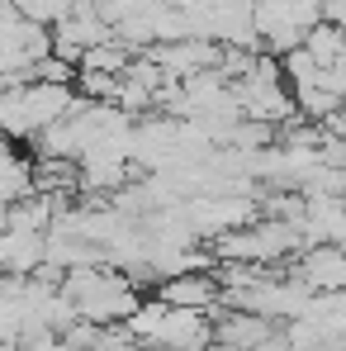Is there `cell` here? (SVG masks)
<instances>
[{"instance_id":"1","label":"cell","mask_w":346,"mask_h":351,"mask_svg":"<svg viewBox=\"0 0 346 351\" xmlns=\"http://www.w3.org/2000/svg\"><path fill=\"white\" fill-rule=\"evenodd\" d=\"M251 24H256V38L275 58H285L289 48L304 43V34L313 24H323V0H256Z\"/></svg>"},{"instance_id":"2","label":"cell","mask_w":346,"mask_h":351,"mask_svg":"<svg viewBox=\"0 0 346 351\" xmlns=\"http://www.w3.org/2000/svg\"><path fill=\"white\" fill-rule=\"evenodd\" d=\"M214 342V328H209V313L199 308H166L162 304V323L152 332V347L162 351H204Z\"/></svg>"},{"instance_id":"3","label":"cell","mask_w":346,"mask_h":351,"mask_svg":"<svg viewBox=\"0 0 346 351\" xmlns=\"http://www.w3.org/2000/svg\"><path fill=\"white\" fill-rule=\"evenodd\" d=\"M152 299L166 304V308H199V313H209L219 304V280H214V271H180V276L157 280Z\"/></svg>"},{"instance_id":"4","label":"cell","mask_w":346,"mask_h":351,"mask_svg":"<svg viewBox=\"0 0 346 351\" xmlns=\"http://www.w3.org/2000/svg\"><path fill=\"white\" fill-rule=\"evenodd\" d=\"M294 276L308 285L313 294H332V290H346V252L337 242H323V247H304Z\"/></svg>"},{"instance_id":"5","label":"cell","mask_w":346,"mask_h":351,"mask_svg":"<svg viewBox=\"0 0 346 351\" xmlns=\"http://www.w3.org/2000/svg\"><path fill=\"white\" fill-rule=\"evenodd\" d=\"M209 328H214V347H228V351H251V347H261V342H271L280 332L271 318L247 313V308H223L219 323H209Z\"/></svg>"},{"instance_id":"6","label":"cell","mask_w":346,"mask_h":351,"mask_svg":"<svg viewBox=\"0 0 346 351\" xmlns=\"http://www.w3.org/2000/svg\"><path fill=\"white\" fill-rule=\"evenodd\" d=\"M43 266V233L5 228L0 233V271L5 276H34Z\"/></svg>"},{"instance_id":"7","label":"cell","mask_w":346,"mask_h":351,"mask_svg":"<svg viewBox=\"0 0 346 351\" xmlns=\"http://www.w3.org/2000/svg\"><path fill=\"white\" fill-rule=\"evenodd\" d=\"M24 195H34V162L19 157L10 138H0V199L14 204Z\"/></svg>"},{"instance_id":"8","label":"cell","mask_w":346,"mask_h":351,"mask_svg":"<svg viewBox=\"0 0 346 351\" xmlns=\"http://www.w3.org/2000/svg\"><path fill=\"white\" fill-rule=\"evenodd\" d=\"M299 48L313 58V66H323V71H328V66L346 53V34L337 29V24H328V19H323V24H313V29L304 34V43H299Z\"/></svg>"},{"instance_id":"9","label":"cell","mask_w":346,"mask_h":351,"mask_svg":"<svg viewBox=\"0 0 346 351\" xmlns=\"http://www.w3.org/2000/svg\"><path fill=\"white\" fill-rule=\"evenodd\" d=\"M128 58H133V48H128V43H119L114 34H110L105 43H95V48H86V53H81L76 71H105V76H119V71L128 66Z\"/></svg>"},{"instance_id":"10","label":"cell","mask_w":346,"mask_h":351,"mask_svg":"<svg viewBox=\"0 0 346 351\" xmlns=\"http://www.w3.org/2000/svg\"><path fill=\"white\" fill-rule=\"evenodd\" d=\"M29 24H43V29H53L58 19H66V10L76 5V0H10Z\"/></svg>"},{"instance_id":"11","label":"cell","mask_w":346,"mask_h":351,"mask_svg":"<svg viewBox=\"0 0 346 351\" xmlns=\"http://www.w3.org/2000/svg\"><path fill=\"white\" fill-rule=\"evenodd\" d=\"M323 133H332V138H342V143H346V105L337 110V114L323 119Z\"/></svg>"}]
</instances>
